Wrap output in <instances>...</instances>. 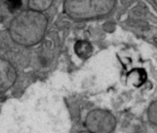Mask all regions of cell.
<instances>
[{"label":"cell","mask_w":157,"mask_h":133,"mask_svg":"<svg viewBox=\"0 0 157 133\" xmlns=\"http://www.w3.org/2000/svg\"><path fill=\"white\" fill-rule=\"evenodd\" d=\"M81 133H93V132H81Z\"/></svg>","instance_id":"9"},{"label":"cell","mask_w":157,"mask_h":133,"mask_svg":"<svg viewBox=\"0 0 157 133\" xmlns=\"http://www.w3.org/2000/svg\"><path fill=\"white\" fill-rule=\"evenodd\" d=\"M148 117L151 123L157 125V102H154L151 104L148 111Z\"/></svg>","instance_id":"8"},{"label":"cell","mask_w":157,"mask_h":133,"mask_svg":"<svg viewBox=\"0 0 157 133\" xmlns=\"http://www.w3.org/2000/svg\"><path fill=\"white\" fill-rule=\"evenodd\" d=\"M115 5L116 0H65L63 7L69 18L83 21L107 15Z\"/></svg>","instance_id":"2"},{"label":"cell","mask_w":157,"mask_h":133,"mask_svg":"<svg viewBox=\"0 0 157 133\" xmlns=\"http://www.w3.org/2000/svg\"><path fill=\"white\" fill-rule=\"evenodd\" d=\"M47 23V18L43 12L32 10L21 11L10 23V36L12 41L20 45H35L43 40Z\"/></svg>","instance_id":"1"},{"label":"cell","mask_w":157,"mask_h":133,"mask_svg":"<svg viewBox=\"0 0 157 133\" xmlns=\"http://www.w3.org/2000/svg\"><path fill=\"white\" fill-rule=\"evenodd\" d=\"M115 117L106 111L94 110L86 119V127L93 133H110L115 127Z\"/></svg>","instance_id":"3"},{"label":"cell","mask_w":157,"mask_h":133,"mask_svg":"<svg viewBox=\"0 0 157 133\" xmlns=\"http://www.w3.org/2000/svg\"><path fill=\"white\" fill-rule=\"evenodd\" d=\"M6 6L11 13H14L21 8L22 1L21 0H7Z\"/></svg>","instance_id":"7"},{"label":"cell","mask_w":157,"mask_h":133,"mask_svg":"<svg viewBox=\"0 0 157 133\" xmlns=\"http://www.w3.org/2000/svg\"><path fill=\"white\" fill-rule=\"evenodd\" d=\"M54 0H29L28 1V7L29 10L43 12L46 10H48L52 4Z\"/></svg>","instance_id":"6"},{"label":"cell","mask_w":157,"mask_h":133,"mask_svg":"<svg viewBox=\"0 0 157 133\" xmlns=\"http://www.w3.org/2000/svg\"><path fill=\"white\" fill-rule=\"evenodd\" d=\"M17 71L14 66L8 61L0 57V93L9 91L16 82Z\"/></svg>","instance_id":"4"},{"label":"cell","mask_w":157,"mask_h":133,"mask_svg":"<svg viewBox=\"0 0 157 133\" xmlns=\"http://www.w3.org/2000/svg\"><path fill=\"white\" fill-rule=\"evenodd\" d=\"M74 50L76 54L82 59L89 57L93 52V47L90 43L86 41H78L75 44Z\"/></svg>","instance_id":"5"}]
</instances>
